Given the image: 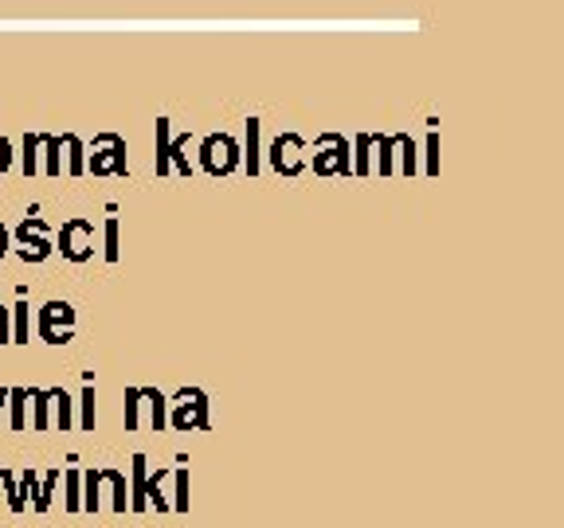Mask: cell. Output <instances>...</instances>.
<instances>
[{"mask_svg": "<svg viewBox=\"0 0 564 528\" xmlns=\"http://www.w3.org/2000/svg\"><path fill=\"white\" fill-rule=\"evenodd\" d=\"M98 509H114V513L130 509V485L118 466L83 470V513H98Z\"/></svg>", "mask_w": 564, "mask_h": 528, "instance_id": "1", "label": "cell"}, {"mask_svg": "<svg viewBox=\"0 0 564 528\" xmlns=\"http://www.w3.org/2000/svg\"><path fill=\"white\" fill-rule=\"evenodd\" d=\"M169 427L177 435L188 431H212V419H208V396L200 388H181L169 396Z\"/></svg>", "mask_w": 564, "mask_h": 528, "instance_id": "2", "label": "cell"}, {"mask_svg": "<svg viewBox=\"0 0 564 528\" xmlns=\"http://www.w3.org/2000/svg\"><path fill=\"white\" fill-rule=\"evenodd\" d=\"M40 337L47 345H67L75 337V309L67 302H47L40 309Z\"/></svg>", "mask_w": 564, "mask_h": 528, "instance_id": "3", "label": "cell"}, {"mask_svg": "<svg viewBox=\"0 0 564 528\" xmlns=\"http://www.w3.org/2000/svg\"><path fill=\"white\" fill-rule=\"evenodd\" d=\"M200 165H204L212 176H228L235 165H239V145H235L228 133L208 137V141L200 145Z\"/></svg>", "mask_w": 564, "mask_h": 528, "instance_id": "4", "label": "cell"}, {"mask_svg": "<svg viewBox=\"0 0 564 528\" xmlns=\"http://www.w3.org/2000/svg\"><path fill=\"white\" fill-rule=\"evenodd\" d=\"M59 251L71 259V263H87L94 255V227L87 220H71L63 223L59 231Z\"/></svg>", "mask_w": 564, "mask_h": 528, "instance_id": "5", "label": "cell"}, {"mask_svg": "<svg viewBox=\"0 0 564 528\" xmlns=\"http://www.w3.org/2000/svg\"><path fill=\"white\" fill-rule=\"evenodd\" d=\"M87 173H126V145L122 137L106 133L94 141V153L87 157Z\"/></svg>", "mask_w": 564, "mask_h": 528, "instance_id": "6", "label": "cell"}, {"mask_svg": "<svg viewBox=\"0 0 564 528\" xmlns=\"http://www.w3.org/2000/svg\"><path fill=\"white\" fill-rule=\"evenodd\" d=\"M47 235V223L44 220H24L20 223V231H16V239L24 243L16 255L24 259V263H44L47 255H51V243L44 239Z\"/></svg>", "mask_w": 564, "mask_h": 528, "instance_id": "7", "label": "cell"}, {"mask_svg": "<svg viewBox=\"0 0 564 528\" xmlns=\"http://www.w3.org/2000/svg\"><path fill=\"white\" fill-rule=\"evenodd\" d=\"M318 173H353V157H349V141L345 137H322V153L314 157Z\"/></svg>", "mask_w": 564, "mask_h": 528, "instance_id": "8", "label": "cell"}, {"mask_svg": "<svg viewBox=\"0 0 564 528\" xmlns=\"http://www.w3.org/2000/svg\"><path fill=\"white\" fill-rule=\"evenodd\" d=\"M298 149H302V137H294V133H290V137H279V141L271 145V165L286 176L302 173V157H298Z\"/></svg>", "mask_w": 564, "mask_h": 528, "instance_id": "9", "label": "cell"}, {"mask_svg": "<svg viewBox=\"0 0 564 528\" xmlns=\"http://www.w3.org/2000/svg\"><path fill=\"white\" fill-rule=\"evenodd\" d=\"M47 396H51V431H71L75 427V399L67 396L63 388H47Z\"/></svg>", "mask_w": 564, "mask_h": 528, "instance_id": "10", "label": "cell"}, {"mask_svg": "<svg viewBox=\"0 0 564 528\" xmlns=\"http://www.w3.org/2000/svg\"><path fill=\"white\" fill-rule=\"evenodd\" d=\"M169 466H157V474H145V509H157V513H169Z\"/></svg>", "mask_w": 564, "mask_h": 528, "instance_id": "11", "label": "cell"}, {"mask_svg": "<svg viewBox=\"0 0 564 528\" xmlns=\"http://www.w3.org/2000/svg\"><path fill=\"white\" fill-rule=\"evenodd\" d=\"M145 474H149V458L145 454H134L130 458V513H141L145 509Z\"/></svg>", "mask_w": 564, "mask_h": 528, "instance_id": "12", "label": "cell"}, {"mask_svg": "<svg viewBox=\"0 0 564 528\" xmlns=\"http://www.w3.org/2000/svg\"><path fill=\"white\" fill-rule=\"evenodd\" d=\"M28 415H32V431H51V396H47V388H28Z\"/></svg>", "mask_w": 564, "mask_h": 528, "instance_id": "13", "label": "cell"}, {"mask_svg": "<svg viewBox=\"0 0 564 528\" xmlns=\"http://www.w3.org/2000/svg\"><path fill=\"white\" fill-rule=\"evenodd\" d=\"M8 427L28 431V388H8Z\"/></svg>", "mask_w": 564, "mask_h": 528, "instance_id": "14", "label": "cell"}, {"mask_svg": "<svg viewBox=\"0 0 564 528\" xmlns=\"http://www.w3.org/2000/svg\"><path fill=\"white\" fill-rule=\"evenodd\" d=\"M59 485H63V509L83 513V470H67Z\"/></svg>", "mask_w": 564, "mask_h": 528, "instance_id": "15", "label": "cell"}, {"mask_svg": "<svg viewBox=\"0 0 564 528\" xmlns=\"http://www.w3.org/2000/svg\"><path fill=\"white\" fill-rule=\"evenodd\" d=\"M16 497L24 501V509L40 497V470H36V466H24V470L16 474Z\"/></svg>", "mask_w": 564, "mask_h": 528, "instance_id": "16", "label": "cell"}, {"mask_svg": "<svg viewBox=\"0 0 564 528\" xmlns=\"http://www.w3.org/2000/svg\"><path fill=\"white\" fill-rule=\"evenodd\" d=\"M59 482H63V470H44V474H40V497L32 501V509H36V513H47V509H51Z\"/></svg>", "mask_w": 564, "mask_h": 528, "instance_id": "17", "label": "cell"}, {"mask_svg": "<svg viewBox=\"0 0 564 528\" xmlns=\"http://www.w3.org/2000/svg\"><path fill=\"white\" fill-rule=\"evenodd\" d=\"M173 493H169V509L173 513H188V466H173Z\"/></svg>", "mask_w": 564, "mask_h": 528, "instance_id": "18", "label": "cell"}, {"mask_svg": "<svg viewBox=\"0 0 564 528\" xmlns=\"http://www.w3.org/2000/svg\"><path fill=\"white\" fill-rule=\"evenodd\" d=\"M94 419H98V407H94V384H83V396H79V415H75V427L79 431H94Z\"/></svg>", "mask_w": 564, "mask_h": 528, "instance_id": "19", "label": "cell"}, {"mask_svg": "<svg viewBox=\"0 0 564 528\" xmlns=\"http://www.w3.org/2000/svg\"><path fill=\"white\" fill-rule=\"evenodd\" d=\"M8 313H12V345H28V341H32V329H28V302H16Z\"/></svg>", "mask_w": 564, "mask_h": 528, "instance_id": "20", "label": "cell"}, {"mask_svg": "<svg viewBox=\"0 0 564 528\" xmlns=\"http://www.w3.org/2000/svg\"><path fill=\"white\" fill-rule=\"evenodd\" d=\"M247 173H259V122H247V153H243Z\"/></svg>", "mask_w": 564, "mask_h": 528, "instance_id": "21", "label": "cell"}, {"mask_svg": "<svg viewBox=\"0 0 564 528\" xmlns=\"http://www.w3.org/2000/svg\"><path fill=\"white\" fill-rule=\"evenodd\" d=\"M0 489H4V501H8V509H12V513H24V501L16 497V474H12L8 466H0Z\"/></svg>", "mask_w": 564, "mask_h": 528, "instance_id": "22", "label": "cell"}, {"mask_svg": "<svg viewBox=\"0 0 564 528\" xmlns=\"http://www.w3.org/2000/svg\"><path fill=\"white\" fill-rule=\"evenodd\" d=\"M40 145H44V137H24V173L32 176L36 173V161H40Z\"/></svg>", "mask_w": 564, "mask_h": 528, "instance_id": "23", "label": "cell"}, {"mask_svg": "<svg viewBox=\"0 0 564 528\" xmlns=\"http://www.w3.org/2000/svg\"><path fill=\"white\" fill-rule=\"evenodd\" d=\"M396 149H400V169L416 173V145H412V137H396Z\"/></svg>", "mask_w": 564, "mask_h": 528, "instance_id": "24", "label": "cell"}, {"mask_svg": "<svg viewBox=\"0 0 564 528\" xmlns=\"http://www.w3.org/2000/svg\"><path fill=\"white\" fill-rule=\"evenodd\" d=\"M47 153V161H44V173L47 176H59V137H44V145H40Z\"/></svg>", "mask_w": 564, "mask_h": 528, "instance_id": "25", "label": "cell"}, {"mask_svg": "<svg viewBox=\"0 0 564 528\" xmlns=\"http://www.w3.org/2000/svg\"><path fill=\"white\" fill-rule=\"evenodd\" d=\"M369 149H373V137H357V161H353V173H369Z\"/></svg>", "mask_w": 564, "mask_h": 528, "instance_id": "26", "label": "cell"}, {"mask_svg": "<svg viewBox=\"0 0 564 528\" xmlns=\"http://www.w3.org/2000/svg\"><path fill=\"white\" fill-rule=\"evenodd\" d=\"M106 263H118V220H106Z\"/></svg>", "mask_w": 564, "mask_h": 528, "instance_id": "27", "label": "cell"}, {"mask_svg": "<svg viewBox=\"0 0 564 528\" xmlns=\"http://www.w3.org/2000/svg\"><path fill=\"white\" fill-rule=\"evenodd\" d=\"M427 173H439V137H427Z\"/></svg>", "mask_w": 564, "mask_h": 528, "instance_id": "28", "label": "cell"}, {"mask_svg": "<svg viewBox=\"0 0 564 528\" xmlns=\"http://www.w3.org/2000/svg\"><path fill=\"white\" fill-rule=\"evenodd\" d=\"M12 169V145L0 137V173H8Z\"/></svg>", "mask_w": 564, "mask_h": 528, "instance_id": "29", "label": "cell"}, {"mask_svg": "<svg viewBox=\"0 0 564 528\" xmlns=\"http://www.w3.org/2000/svg\"><path fill=\"white\" fill-rule=\"evenodd\" d=\"M4 255H8V227L0 223V259H4Z\"/></svg>", "mask_w": 564, "mask_h": 528, "instance_id": "30", "label": "cell"}]
</instances>
